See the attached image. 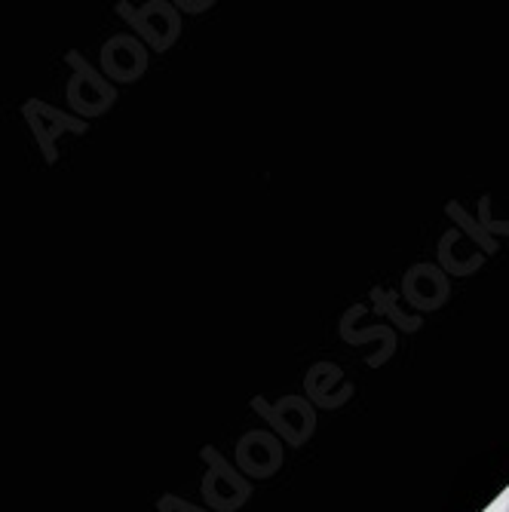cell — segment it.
I'll return each instance as SVG.
<instances>
[{
  "instance_id": "obj_1",
  "label": "cell",
  "mask_w": 509,
  "mask_h": 512,
  "mask_svg": "<svg viewBox=\"0 0 509 512\" xmlns=\"http://www.w3.org/2000/svg\"><path fill=\"white\" fill-rule=\"evenodd\" d=\"M485 512H509V488H506V491H503V494H500V497H497Z\"/></svg>"
}]
</instances>
